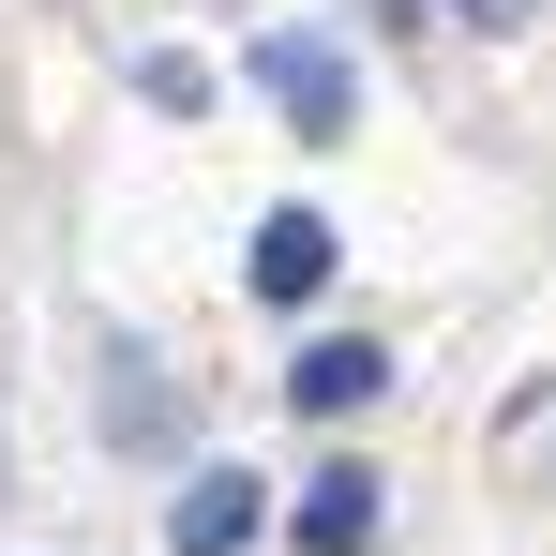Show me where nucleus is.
Returning <instances> with one entry per match:
<instances>
[{
    "label": "nucleus",
    "instance_id": "obj_7",
    "mask_svg": "<svg viewBox=\"0 0 556 556\" xmlns=\"http://www.w3.org/2000/svg\"><path fill=\"white\" fill-rule=\"evenodd\" d=\"M452 15H481V30H511V15H542V0H452Z\"/></svg>",
    "mask_w": 556,
    "mask_h": 556
},
{
    "label": "nucleus",
    "instance_id": "obj_5",
    "mask_svg": "<svg viewBox=\"0 0 556 556\" xmlns=\"http://www.w3.org/2000/svg\"><path fill=\"white\" fill-rule=\"evenodd\" d=\"M362 542H376V481H362V466L301 481V556H362Z\"/></svg>",
    "mask_w": 556,
    "mask_h": 556
},
{
    "label": "nucleus",
    "instance_id": "obj_2",
    "mask_svg": "<svg viewBox=\"0 0 556 556\" xmlns=\"http://www.w3.org/2000/svg\"><path fill=\"white\" fill-rule=\"evenodd\" d=\"M256 91H271L286 121H301V136H316V151H331V136H346V61H331V46H316V30H271V46H256Z\"/></svg>",
    "mask_w": 556,
    "mask_h": 556
},
{
    "label": "nucleus",
    "instance_id": "obj_3",
    "mask_svg": "<svg viewBox=\"0 0 556 556\" xmlns=\"http://www.w3.org/2000/svg\"><path fill=\"white\" fill-rule=\"evenodd\" d=\"M286 391H301V421H346V406H376V391H391V362H376L362 331H331V346H301V376H286Z\"/></svg>",
    "mask_w": 556,
    "mask_h": 556
},
{
    "label": "nucleus",
    "instance_id": "obj_6",
    "mask_svg": "<svg viewBox=\"0 0 556 556\" xmlns=\"http://www.w3.org/2000/svg\"><path fill=\"white\" fill-rule=\"evenodd\" d=\"M105 437H166V391H151V362L105 376Z\"/></svg>",
    "mask_w": 556,
    "mask_h": 556
},
{
    "label": "nucleus",
    "instance_id": "obj_1",
    "mask_svg": "<svg viewBox=\"0 0 556 556\" xmlns=\"http://www.w3.org/2000/svg\"><path fill=\"white\" fill-rule=\"evenodd\" d=\"M256 527H271V481L256 466H195L181 511H166V556H241Z\"/></svg>",
    "mask_w": 556,
    "mask_h": 556
},
{
    "label": "nucleus",
    "instance_id": "obj_4",
    "mask_svg": "<svg viewBox=\"0 0 556 556\" xmlns=\"http://www.w3.org/2000/svg\"><path fill=\"white\" fill-rule=\"evenodd\" d=\"M316 286H331V226L316 211H271L256 226V301H316Z\"/></svg>",
    "mask_w": 556,
    "mask_h": 556
}]
</instances>
